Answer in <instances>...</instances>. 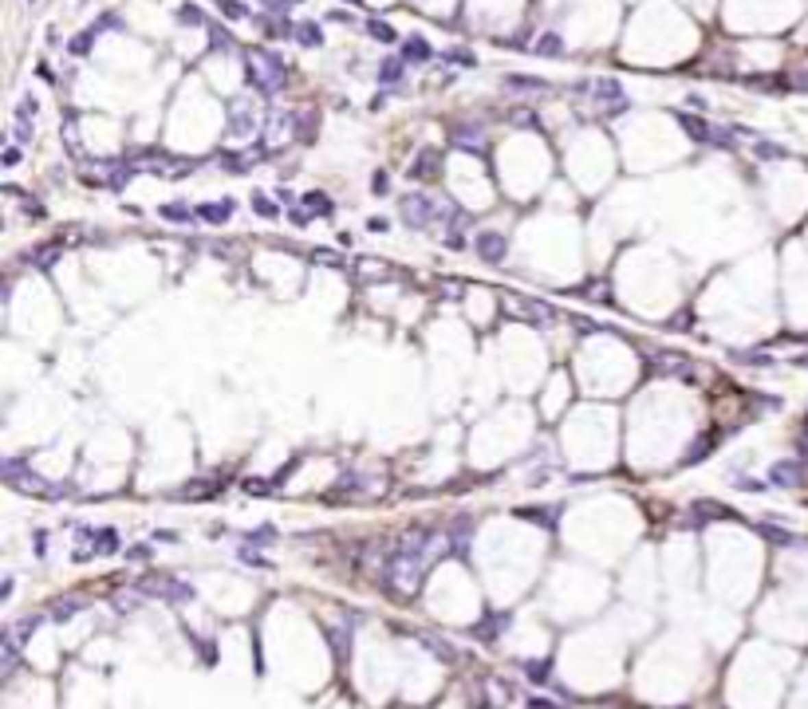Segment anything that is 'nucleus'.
<instances>
[{"mask_svg":"<svg viewBox=\"0 0 808 709\" xmlns=\"http://www.w3.org/2000/svg\"><path fill=\"white\" fill-rule=\"evenodd\" d=\"M158 217L177 221V225H190V221L197 217V209H190L186 201H170V205H162V209H158Z\"/></svg>","mask_w":808,"mask_h":709,"instance_id":"10","label":"nucleus"},{"mask_svg":"<svg viewBox=\"0 0 808 709\" xmlns=\"http://www.w3.org/2000/svg\"><path fill=\"white\" fill-rule=\"evenodd\" d=\"M249 83H253L260 95H276L288 83V67L284 60L269 51V47H253L249 51Z\"/></svg>","mask_w":808,"mask_h":709,"instance_id":"1","label":"nucleus"},{"mask_svg":"<svg viewBox=\"0 0 808 709\" xmlns=\"http://www.w3.org/2000/svg\"><path fill=\"white\" fill-rule=\"evenodd\" d=\"M221 12L229 16V20H245V16H249V8H245L241 0H221Z\"/></svg>","mask_w":808,"mask_h":709,"instance_id":"26","label":"nucleus"},{"mask_svg":"<svg viewBox=\"0 0 808 709\" xmlns=\"http://www.w3.org/2000/svg\"><path fill=\"white\" fill-rule=\"evenodd\" d=\"M284 4H296V0H265V8H269V12H276V16H284V12H288Z\"/></svg>","mask_w":808,"mask_h":709,"instance_id":"30","label":"nucleus"},{"mask_svg":"<svg viewBox=\"0 0 808 709\" xmlns=\"http://www.w3.org/2000/svg\"><path fill=\"white\" fill-rule=\"evenodd\" d=\"M233 213H237V201H229V197H225V201L197 205V217H201V221H209V225H221V221H229Z\"/></svg>","mask_w":808,"mask_h":709,"instance_id":"5","label":"nucleus"},{"mask_svg":"<svg viewBox=\"0 0 808 709\" xmlns=\"http://www.w3.org/2000/svg\"><path fill=\"white\" fill-rule=\"evenodd\" d=\"M209 47H213V51H229V47H233V36H229L221 24H209Z\"/></svg>","mask_w":808,"mask_h":709,"instance_id":"22","label":"nucleus"},{"mask_svg":"<svg viewBox=\"0 0 808 709\" xmlns=\"http://www.w3.org/2000/svg\"><path fill=\"white\" fill-rule=\"evenodd\" d=\"M769 477H773V485H800V465L796 461H776Z\"/></svg>","mask_w":808,"mask_h":709,"instance_id":"8","label":"nucleus"},{"mask_svg":"<svg viewBox=\"0 0 808 709\" xmlns=\"http://www.w3.org/2000/svg\"><path fill=\"white\" fill-rule=\"evenodd\" d=\"M367 229H371V233H387V217H371V221H367Z\"/></svg>","mask_w":808,"mask_h":709,"instance_id":"32","label":"nucleus"},{"mask_svg":"<svg viewBox=\"0 0 808 709\" xmlns=\"http://www.w3.org/2000/svg\"><path fill=\"white\" fill-rule=\"evenodd\" d=\"M20 162V150L16 146H4V166H16Z\"/></svg>","mask_w":808,"mask_h":709,"instance_id":"31","label":"nucleus"},{"mask_svg":"<svg viewBox=\"0 0 808 709\" xmlns=\"http://www.w3.org/2000/svg\"><path fill=\"white\" fill-rule=\"evenodd\" d=\"M532 51H537V55H548V60H552V55H564V40H560L556 32H548V36H540L537 44H532Z\"/></svg>","mask_w":808,"mask_h":709,"instance_id":"14","label":"nucleus"},{"mask_svg":"<svg viewBox=\"0 0 808 709\" xmlns=\"http://www.w3.org/2000/svg\"><path fill=\"white\" fill-rule=\"evenodd\" d=\"M300 209L308 213V217H332V213H335V205L328 201V193H316V189L300 197Z\"/></svg>","mask_w":808,"mask_h":709,"instance_id":"7","label":"nucleus"},{"mask_svg":"<svg viewBox=\"0 0 808 709\" xmlns=\"http://www.w3.org/2000/svg\"><path fill=\"white\" fill-rule=\"evenodd\" d=\"M654 371H659V375H682V371H690V366H686V359H678L674 351H663V359H654Z\"/></svg>","mask_w":808,"mask_h":709,"instance_id":"15","label":"nucleus"},{"mask_svg":"<svg viewBox=\"0 0 808 709\" xmlns=\"http://www.w3.org/2000/svg\"><path fill=\"white\" fill-rule=\"evenodd\" d=\"M371 189H375V193H387V189H391V177H387V170H375V177H371Z\"/></svg>","mask_w":808,"mask_h":709,"instance_id":"27","label":"nucleus"},{"mask_svg":"<svg viewBox=\"0 0 808 709\" xmlns=\"http://www.w3.org/2000/svg\"><path fill=\"white\" fill-rule=\"evenodd\" d=\"M402 221H406L411 229H426L430 221H438V205H434V197H426V193H411V197H402Z\"/></svg>","mask_w":808,"mask_h":709,"instance_id":"2","label":"nucleus"},{"mask_svg":"<svg viewBox=\"0 0 808 709\" xmlns=\"http://www.w3.org/2000/svg\"><path fill=\"white\" fill-rule=\"evenodd\" d=\"M674 119H678V126H682V130H686V134H690L694 142H710V138H713V126L706 123V119H694V114H686V110H678Z\"/></svg>","mask_w":808,"mask_h":709,"instance_id":"6","label":"nucleus"},{"mask_svg":"<svg viewBox=\"0 0 808 709\" xmlns=\"http://www.w3.org/2000/svg\"><path fill=\"white\" fill-rule=\"evenodd\" d=\"M229 130H233V134H253V130H256L253 114H245V110L233 107V110H229Z\"/></svg>","mask_w":808,"mask_h":709,"instance_id":"19","label":"nucleus"},{"mask_svg":"<svg viewBox=\"0 0 808 709\" xmlns=\"http://www.w3.org/2000/svg\"><path fill=\"white\" fill-rule=\"evenodd\" d=\"M438 158H442L438 150H422V154L414 158L411 173H414V177H434V173H438Z\"/></svg>","mask_w":808,"mask_h":709,"instance_id":"11","label":"nucleus"},{"mask_svg":"<svg viewBox=\"0 0 808 709\" xmlns=\"http://www.w3.org/2000/svg\"><path fill=\"white\" fill-rule=\"evenodd\" d=\"M177 24H190L193 28V24H206V16H201L197 4H182V8H177Z\"/></svg>","mask_w":808,"mask_h":709,"instance_id":"24","label":"nucleus"},{"mask_svg":"<svg viewBox=\"0 0 808 709\" xmlns=\"http://www.w3.org/2000/svg\"><path fill=\"white\" fill-rule=\"evenodd\" d=\"M95 36H99V28H87L83 36H75V40H71V51H75V55H87V51H91V40H95Z\"/></svg>","mask_w":808,"mask_h":709,"instance_id":"25","label":"nucleus"},{"mask_svg":"<svg viewBox=\"0 0 808 709\" xmlns=\"http://www.w3.org/2000/svg\"><path fill=\"white\" fill-rule=\"evenodd\" d=\"M12 138H16L20 146H24V142H32V126H28V119H20V123H16V134H12Z\"/></svg>","mask_w":808,"mask_h":709,"instance_id":"29","label":"nucleus"},{"mask_svg":"<svg viewBox=\"0 0 808 709\" xmlns=\"http://www.w3.org/2000/svg\"><path fill=\"white\" fill-rule=\"evenodd\" d=\"M591 95H596V103H611V110L627 107V95H623V87H619L615 79H596V83H591Z\"/></svg>","mask_w":808,"mask_h":709,"instance_id":"4","label":"nucleus"},{"mask_svg":"<svg viewBox=\"0 0 808 709\" xmlns=\"http://www.w3.org/2000/svg\"><path fill=\"white\" fill-rule=\"evenodd\" d=\"M474 249H477V256H481V260L497 264V260H505L509 240H505V233H497V229H481V233L474 236Z\"/></svg>","mask_w":808,"mask_h":709,"instance_id":"3","label":"nucleus"},{"mask_svg":"<svg viewBox=\"0 0 808 709\" xmlns=\"http://www.w3.org/2000/svg\"><path fill=\"white\" fill-rule=\"evenodd\" d=\"M505 87H509V91H532V95L548 91V83H544V79H521V75H509Z\"/></svg>","mask_w":808,"mask_h":709,"instance_id":"20","label":"nucleus"},{"mask_svg":"<svg viewBox=\"0 0 808 709\" xmlns=\"http://www.w3.org/2000/svg\"><path fill=\"white\" fill-rule=\"evenodd\" d=\"M367 36H371V40H379V44H395V40H398L395 28H391V24H382V20H367Z\"/></svg>","mask_w":808,"mask_h":709,"instance_id":"21","label":"nucleus"},{"mask_svg":"<svg viewBox=\"0 0 808 709\" xmlns=\"http://www.w3.org/2000/svg\"><path fill=\"white\" fill-rule=\"evenodd\" d=\"M710 445H713V434H702V438L686 449V457H682V465H694V461H706L710 457Z\"/></svg>","mask_w":808,"mask_h":709,"instance_id":"16","label":"nucleus"},{"mask_svg":"<svg viewBox=\"0 0 808 709\" xmlns=\"http://www.w3.org/2000/svg\"><path fill=\"white\" fill-rule=\"evenodd\" d=\"M36 114V99L28 95V99H20V107H16V119H32Z\"/></svg>","mask_w":808,"mask_h":709,"instance_id":"28","label":"nucleus"},{"mask_svg":"<svg viewBox=\"0 0 808 709\" xmlns=\"http://www.w3.org/2000/svg\"><path fill=\"white\" fill-rule=\"evenodd\" d=\"M402 60L406 63H426L430 60V44L422 40V36H411V40L402 44Z\"/></svg>","mask_w":808,"mask_h":709,"instance_id":"12","label":"nucleus"},{"mask_svg":"<svg viewBox=\"0 0 808 709\" xmlns=\"http://www.w3.org/2000/svg\"><path fill=\"white\" fill-rule=\"evenodd\" d=\"M56 256H60V245H40V249L28 252V264H36V268H51V264H56Z\"/></svg>","mask_w":808,"mask_h":709,"instance_id":"18","label":"nucleus"},{"mask_svg":"<svg viewBox=\"0 0 808 709\" xmlns=\"http://www.w3.org/2000/svg\"><path fill=\"white\" fill-rule=\"evenodd\" d=\"M292 36H296V44H300V47H319V44H323V28H319V24H312V20L296 24V32H292Z\"/></svg>","mask_w":808,"mask_h":709,"instance_id":"9","label":"nucleus"},{"mask_svg":"<svg viewBox=\"0 0 808 709\" xmlns=\"http://www.w3.org/2000/svg\"><path fill=\"white\" fill-rule=\"evenodd\" d=\"M521 312L532 315V319H544V323L556 319V308H552V303H544V299H521Z\"/></svg>","mask_w":808,"mask_h":709,"instance_id":"17","label":"nucleus"},{"mask_svg":"<svg viewBox=\"0 0 808 709\" xmlns=\"http://www.w3.org/2000/svg\"><path fill=\"white\" fill-rule=\"evenodd\" d=\"M402 63H406V60H398V55H391V60H382V63H379V83H387V87H395L398 79H402Z\"/></svg>","mask_w":808,"mask_h":709,"instance_id":"13","label":"nucleus"},{"mask_svg":"<svg viewBox=\"0 0 808 709\" xmlns=\"http://www.w3.org/2000/svg\"><path fill=\"white\" fill-rule=\"evenodd\" d=\"M253 213H256V217H276V213H280V205H276V201H269V193H253Z\"/></svg>","mask_w":808,"mask_h":709,"instance_id":"23","label":"nucleus"}]
</instances>
